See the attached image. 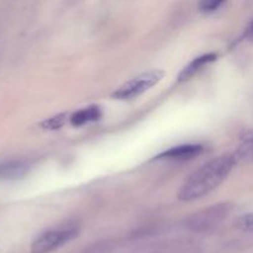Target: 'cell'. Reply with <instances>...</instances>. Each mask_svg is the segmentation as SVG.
Listing matches in <instances>:
<instances>
[{"mask_svg": "<svg viewBox=\"0 0 253 253\" xmlns=\"http://www.w3.org/2000/svg\"><path fill=\"white\" fill-rule=\"evenodd\" d=\"M237 163L235 155H225L204 163L185 179L178 193L180 202H194L216 189Z\"/></svg>", "mask_w": 253, "mask_h": 253, "instance_id": "obj_1", "label": "cell"}, {"mask_svg": "<svg viewBox=\"0 0 253 253\" xmlns=\"http://www.w3.org/2000/svg\"><path fill=\"white\" fill-rule=\"evenodd\" d=\"M79 234V225L67 221L51 227L35 239L31 245L32 253H51L61 249L69 241L76 239Z\"/></svg>", "mask_w": 253, "mask_h": 253, "instance_id": "obj_2", "label": "cell"}, {"mask_svg": "<svg viewBox=\"0 0 253 253\" xmlns=\"http://www.w3.org/2000/svg\"><path fill=\"white\" fill-rule=\"evenodd\" d=\"M163 77H165V71L162 69H150V71L143 72L116 89L113 93V98L118 99V100H127V99L136 98L155 86L157 83H160Z\"/></svg>", "mask_w": 253, "mask_h": 253, "instance_id": "obj_3", "label": "cell"}, {"mask_svg": "<svg viewBox=\"0 0 253 253\" xmlns=\"http://www.w3.org/2000/svg\"><path fill=\"white\" fill-rule=\"evenodd\" d=\"M227 211H229L227 205H215V207H210L209 209L195 215V217H192L190 219V226H192V229L195 230L211 227L214 225L219 224L226 216Z\"/></svg>", "mask_w": 253, "mask_h": 253, "instance_id": "obj_4", "label": "cell"}, {"mask_svg": "<svg viewBox=\"0 0 253 253\" xmlns=\"http://www.w3.org/2000/svg\"><path fill=\"white\" fill-rule=\"evenodd\" d=\"M29 162L26 161H6L0 163V180H17L24 178L30 172Z\"/></svg>", "mask_w": 253, "mask_h": 253, "instance_id": "obj_5", "label": "cell"}, {"mask_svg": "<svg viewBox=\"0 0 253 253\" xmlns=\"http://www.w3.org/2000/svg\"><path fill=\"white\" fill-rule=\"evenodd\" d=\"M203 152V147L200 145H183L172 147L168 151L161 153L158 158L161 160H173V161H185L192 160L195 156H199Z\"/></svg>", "mask_w": 253, "mask_h": 253, "instance_id": "obj_6", "label": "cell"}, {"mask_svg": "<svg viewBox=\"0 0 253 253\" xmlns=\"http://www.w3.org/2000/svg\"><path fill=\"white\" fill-rule=\"evenodd\" d=\"M217 56L215 53L203 54V56L198 57V58H194L189 64H188V66H185L184 68L182 69V72H180L179 76H178V81L179 82L188 81L190 77H193L197 72H199L203 67L211 63V62H214Z\"/></svg>", "mask_w": 253, "mask_h": 253, "instance_id": "obj_7", "label": "cell"}, {"mask_svg": "<svg viewBox=\"0 0 253 253\" xmlns=\"http://www.w3.org/2000/svg\"><path fill=\"white\" fill-rule=\"evenodd\" d=\"M101 118V109L99 106H88L82 110L76 111L72 114L71 116V124L73 126H83L88 123H93V121L99 120Z\"/></svg>", "mask_w": 253, "mask_h": 253, "instance_id": "obj_8", "label": "cell"}, {"mask_svg": "<svg viewBox=\"0 0 253 253\" xmlns=\"http://www.w3.org/2000/svg\"><path fill=\"white\" fill-rule=\"evenodd\" d=\"M237 230L244 232H253V212L240 216L235 222Z\"/></svg>", "mask_w": 253, "mask_h": 253, "instance_id": "obj_9", "label": "cell"}, {"mask_svg": "<svg viewBox=\"0 0 253 253\" xmlns=\"http://www.w3.org/2000/svg\"><path fill=\"white\" fill-rule=\"evenodd\" d=\"M222 5H225V2L220 1V0L203 1L202 4H200V10L204 12H214V11H216V10H219Z\"/></svg>", "mask_w": 253, "mask_h": 253, "instance_id": "obj_10", "label": "cell"}, {"mask_svg": "<svg viewBox=\"0 0 253 253\" xmlns=\"http://www.w3.org/2000/svg\"><path fill=\"white\" fill-rule=\"evenodd\" d=\"M64 116L63 115H58L56 116V118H51L48 119V120L44 121L43 124H42V126H43L44 128H48V130H56V128H59L62 125H63L64 123Z\"/></svg>", "mask_w": 253, "mask_h": 253, "instance_id": "obj_11", "label": "cell"}, {"mask_svg": "<svg viewBox=\"0 0 253 253\" xmlns=\"http://www.w3.org/2000/svg\"><path fill=\"white\" fill-rule=\"evenodd\" d=\"M249 32H250V35H251V36L253 37V22L251 24V26H250V29H249Z\"/></svg>", "mask_w": 253, "mask_h": 253, "instance_id": "obj_12", "label": "cell"}]
</instances>
